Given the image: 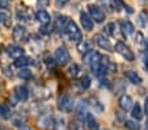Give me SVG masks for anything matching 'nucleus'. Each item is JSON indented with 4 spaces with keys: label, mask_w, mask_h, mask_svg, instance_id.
<instances>
[{
    "label": "nucleus",
    "mask_w": 148,
    "mask_h": 130,
    "mask_svg": "<svg viewBox=\"0 0 148 130\" xmlns=\"http://www.w3.org/2000/svg\"><path fill=\"white\" fill-rule=\"evenodd\" d=\"M49 4H50V0H37V6H38V8H41V9L47 8Z\"/></svg>",
    "instance_id": "7c9ffc66"
},
{
    "label": "nucleus",
    "mask_w": 148,
    "mask_h": 130,
    "mask_svg": "<svg viewBox=\"0 0 148 130\" xmlns=\"http://www.w3.org/2000/svg\"><path fill=\"white\" fill-rule=\"evenodd\" d=\"M12 37L16 42H21V41H26L28 40V30L24 25H16L13 28V32H12Z\"/></svg>",
    "instance_id": "423d86ee"
},
{
    "label": "nucleus",
    "mask_w": 148,
    "mask_h": 130,
    "mask_svg": "<svg viewBox=\"0 0 148 130\" xmlns=\"http://www.w3.org/2000/svg\"><path fill=\"white\" fill-rule=\"evenodd\" d=\"M80 23L83 29H85L87 32H90L93 29V20L90 19V16L87 12H81L80 13Z\"/></svg>",
    "instance_id": "ddd939ff"
},
{
    "label": "nucleus",
    "mask_w": 148,
    "mask_h": 130,
    "mask_svg": "<svg viewBox=\"0 0 148 130\" xmlns=\"http://www.w3.org/2000/svg\"><path fill=\"white\" fill-rule=\"evenodd\" d=\"M135 43H136V46L139 47L140 51L145 50L147 43H145V38H144V36H143V33H140V32H138L136 33V37H135Z\"/></svg>",
    "instance_id": "412c9836"
},
{
    "label": "nucleus",
    "mask_w": 148,
    "mask_h": 130,
    "mask_svg": "<svg viewBox=\"0 0 148 130\" xmlns=\"http://www.w3.org/2000/svg\"><path fill=\"white\" fill-rule=\"evenodd\" d=\"M76 49H77L80 53L83 54H87L88 51L92 50V46H90V42H88L87 40H81L77 42V46H76Z\"/></svg>",
    "instance_id": "aec40b11"
},
{
    "label": "nucleus",
    "mask_w": 148,
    "mask_h": 130,
    "mask_svg": "<svg viewBox=\"0 0 148 130\" xmlns=\"http://www.w3.org/2000/svg\"><path fill=\"white\" fill-rule=\"evenodd\" d=\"M114 51H117L119 55H122V57L125 58L126 61H129V62H132V61L135 59V54L132 53V50L126 45L125 42H122V41H118V42L115 43Z\"/></svg>",
    "instance_id": "20e7f679"
},
{
    "label": "nucleus",
    "mask_w": 148,
    "mask_h": 130,
    "mask_svg": "<svg viewBox=\"0 0 148 130\" xmlns=\"http://www.w3.org/2000/svg\"><path fill=\"white\" fill-rule=\"evenodd\" d=\"M88 102H89V107H92L93 109H95V112H97V113H102L103 109H105L102 102H101L97 97H93V96L89 97V99H88Z\"/></svg>",
    "instance_id": "2eb2a0df"
},
{
    "label": "nucleus",
    "mask_w": 148,
    "mask_h": 130,
    "mask_svg": "<svg viewBox=\"0 0 148 130\" xmlns=\"http://www.w3.org/2000/svg\"><path fill=\"white\" fill-rule=\"evenodd\" d=\"M79 72H80V66L77 65V63H73V65L70 66V68H68V74H70L71 76H77Z\"/></svg>",
    "instance_id": "bb28decb"
},
{
    "label": "nucleus",
    "mask_w": 148,
    "mask_h": 130,
    "mask_svg": "<svg viewBox=\"0 0 148 130\" xmlns=\"http://www.w3.org/2000/svg\"><path fill=\"white\" fill-rule=\"evenodd\" d=\"M103 29L109 36H115V23H109Z\"/></svg>",
    "instance_id": "c85d7f7f"
},
{
    "label": "nucleus",
    "mask_w": 148,
    "mask_h": 130,
    "mask_svg": "<svg viewBox=\"0 0 148 130\" xmlns=\"http://www.w3.org/2000/svg\"><path fill=\"white\" fill-rule=\"evenodd\" d=\"M125 76H126V79L129 80V82H131L132 84H140V83H142V78H140V75L134 70L125 71Z\"/></svg>",
    "instance_id": "4468645a"
},
{
    "label": "nucleus",
    "mask_w": 148,
    "mask_h": 130,
    "mask_svg": "<svg viewBox=\"0 0 148 130\" xmlns=\"http://www.w3.org/2000/svg\"><path fill=\"white\" fill-rule=\"evenodd\" d=\"M75 108V101L68 94H63L58 99V109L64 113H71Z\"/></svg>",
    "instance_id": "f03ea898"
},
{
    "label": "nucleus",
    "mask_w": 148,
    "mask_h": 130,
    "mask_svg": "<svg viewBox=\"0 0 148 130\" xmlns=\"http://www.w3.org/2000/svg\"><path fill=\"white\" fill-rule=\"evenodd\" d=\"M36 19L42 25H49L51 21V16L46 9H38V11L36 12Z\"/></svg>",
    "instance_id": "f8f14e48"
},
{
    "label": "nucleus",
    "mask_w": 148,
    "mask_h": 130,
    "mask_svg": "<svg viewBox=\"0 0 148 130\" xmlns=\"http://www.w3.org/2000/svg\"><path fill=\"white\" fill-rule=\"evenodd\" d=\"M7 53L16 61V59H18V58L24 57L25 51H24L23 47H20V46H17V45H8L7 46Z\"/></svg>",
    "instance_id": "9d476101"
},
{
    "label": "nucleus",
    "mask_w": 148,
    "mask_h": 130,
    "mask_svg": "<svg viewBox=\"0 0 148 130\" xmlns=\"http://www.w3.org/2000/svg\"><path fill=\"white\" fill-rule=\"evenodd\" d=\"M145 129L148 130V121H147V124H145Z\"/></svg>",
    "instance_id": "4c0bfd02"
},
{
    "label": "nucleus",
    "mask_w": 148,
    "mask_h": 130,
    "mask_svg": "<svg viewBox=\"0 0 148 130\" xmlns=\"http://www.w3.org/2000/svg\"><path fill=\"white\" fill-rule=\"evenodd\" d=\"M32 63H33V59L29 58V57H25V55L14 61V66L18 67V68H26V66L32 65Z\"/></svg>",
    "instance_id": "6ab92c4d"
},
{
    "label": "nucleus",
    "mask_w": 148,
    "mask_h": 130,
    "mask_svg": "<svg viewBox=\"0 0 148 130\" xmlns=\"http://www.w3.org/2000/svg\"><path fill=\"white\" fill-rule=\"evenodd\" d=\"M84 122L87 124V126H88L89 130H97L98 129V122H97V120L95 118V116H93L92 113H88L87 116H85Z\"/></svg>",
    "instance_id": "dca6fc26"
},
{
    "label": "nucleus",
    "mask_w": 148,
    "mask_h": 130,
    "mask_svg": "<svg viewBox=\"0 0 148 130\" xmlns=\"http://www.w3.org/2000/svg\"><path fill=\"white\" fill-rule=\"evenodd\" d=\"M118 104H119V108L122 110H130L132 108V105H134V101H132V97L130 96V95H122V96L119 97V100H118Z\"/></svg>",
    "instance_id": "9b49d317"
},
{
    "label": "nucleus",
    "mask_w": 148,
    "mask_h": 130,
    "mask_svg": "<svg viewBox=\"0 0 148 130\" xmlns=\"http://www.w3.org/2000/svg\"><path fill=\"white\" fill-rule=\"evenodd\" d=\"M131 116L134 120H136V121H140V120L143 118V110H142V107H140L139 102H136V104L132 105L131 108Z\"/></svg>",
    "instance_id": "a211bd4d"
},
{
    "label": "nucleus",
    "mask_w": 148,
    "mask_h": 130,
    "mask_svg": "<svg viewBox=\"0 0 148 130\" xmlns=\"http://www.w3.org/2000/svg\"><path fill=\"white\" fill-rule=\"evenodd\" d=\"M0 117L4 120H8L12 117V112H11V108L9 105L7 104H0Z\"/></svg>",
    "instance_id": "4be33fe9"
},
{
    "label": "nucleus",
    "mask_w": 148,
    "mask_h": 130,
    "mask_svg": "<svg viewBox=\"0 0 148 130\" xmlns=\"http://www.w3.org/2000/svg\"><path fill=\"white\" fill-rule=\"evenodd\" d=\"M98 1H101L102 4H109V0H98Z\"/></svg>",
    "instance_id": "e433bc0d"
},
{
    "label": "nucleus",
    "mask_w": 148,
    "mask_h": 130,
    "mask_svg": "<svg viewBox=\"0 0 148 130\" xmlns=\"http://www.w3.org/2000/svg\"><path fill=\"white\" fill-rule=\"evenodd\" d=\"M18 130H32V129H30V127H28V126H21Z\"/></svg>",
    "instance_id": "c9c22d12"
},
{
    "label": "nucleus",
    "mask_w": 148,
    "mask_h": 130,
    "mask_svg": "<svg viewBox=\"0 0 148 130\" xmlns=\"http://www.w3.org/2000/svg\"><path fill=\"white\" fill-rule=\"evenodd\" d=\"M0 130H3V129H1V127H0Z\"/></svg>",
    "instance_id": "58836bf2"
},
{
    "label": "nucleus",
    "mask_w": 148,
    "mask_h": 130,
    "mask_svg": "<svg viewBox=\"0 0 148 130\" xmlns=\"http://www.w3.org/2000/svg\"><path fill=\"white\" fill-rule=\"evenodd\" d=\"M80 85L83 89H88V88L90 87V79L88 75H84V76H81L80 79Z\"/></svg>",
    "instance_id": "cd10ccee"
},
{
    "label": "nucleus",
    "mask_w": 148,
    "mask_h": 130,
    "mask_svg": "<svg viewBox=\"0 0 148 130\" xmlns=\"http://www.w3.org/2000/svg\"><path fill=\"white\" fill-rule=\"evenodd\" d=\"M17 76L21 78L23 80H30L33 78V74L29 68H20V71L17 72Z\"/></svg>",
    "instance_id": "393cba45"
},
{
    "label": "nucleus",
    "mask_w": 148,
    "mask_h": 130,
    "mask_svg": "<svg viewBox=\"0 0 148 130\" xmlns=\"http://www.w3.org/2000/svg\"><path fill=\"white\" fill-rule=\"evenodd\" d=\"M93 41L97 43V46H100V47L103 49V50L114 51V47H113V45L110 43V41L108 40V38L103 36V34H100V33L96 34V36L93 37Z\"/></svg>",
    "instance_id": "0eeeda50"
},
{
    "label": "nucleus",
    "mask_w": 148,
    "mask_h": 130,
    "mask_svg": "<svg viewBox=\"0 0 148 130\" xmlns=\"http://www.w3.org/2000/svg\"><path fill=\"white\" fill-rule=\"evenodd\" d=\"M63 30H64V33L67 34V37L70 38V40L76 41V42H79V41L83 40V34H81L77 24H76L75 21H72L71 19L68 20V23L66 24V26H64Z\"/></svg>",
    "instance_id": "f257e3e1"
},
{
    "label": "nucleus",
    "mask_w": 148,
    "mask_h": 130,
    "mask_svg": "<svg viewBox=\"0 0 148 130\" xmlns=\"http://www.w3.org/2000/svg\"><path fill=\"white\" fill-rule=\"evenodd\" d=\"M125 127L127 130H140V125L131 120H126L125 121Z\"/></svg>",
    "instance_id": "a878e982"
},
{
    "label": "nucleus",
    "mask_w": 148,
    "mask_h": 130,
    "mask_svg": "<svg viewBox=\"0 0 148 130\" xmlns=\"http://www.w3.org/2000/svg\"><path fill=\"white\" fill-rule=\"evenodd\" d=\"M68 1H70V0H56L55 4H56V7H58V8H62V7H64Z\"/></svg>",
    "instance_id": "72a5a7b5"
},
{
    "label": "nucleus",
    "mask_w": 148,
    "mask_h": 130,
    "mask_svg": "<svg viewBox=\"0 0 148 130\" xmlns=\"http://www.w3.org/2000/svg\"><path fill=\"white\" fill-rule=\"evenodd\" d=\"M9 8V0H0V9L7 11Z\"/></svg>",
    "instance_id": "2f4dec72"
},
{
    "label": "nucleus",
    "mask_w": 148,
    "mask_h": 130,
    "mask_svg": "<svg viewBox=\"0 0 148 130\" xmlns=\"http://www.w3.org/2000/svg\"><path fill=\"white\" fill-rule=\"evenodd\" d=\"M54 59L58 65L60 66H67L68 63L71 62V54L70 51L67 50L66 46H59L55 50V54H54Z\"/></svg>",
    "instance_id": "7ed1b4c3"
},
{
    "label": "nucleus",
    "mask_w": 148,
    "mask_h": 130,
    "mask_svg": "<svg viewBox=\"0 0 148 130\" xmlns=\"http://www.w3.org/2000/svg\"><path fill=\"white\" fill-rule=\"evenodd\" d=\"M144 113L148 116V99L145 100V102H144Z\"/></svg>",
    "instance_id": "f704fd0d"
},
{
    "label": "nucleus",
    "mask_w": 148,
    "mask_h": 130,
    "mask_svg": "<svg viewBox=\"0 0 148 130\" xmlns=\"http://www.w3.org/2000/svg\"><path fill=\"white\" fill-rule=\"evenodd\" d=\"M112 6L114 8V11L119 12L122 9V7H125V4H123L122 0H112Z\"/></svg>",
    "instance_id": "c756f323"
},
{
    "label": "nucleus",
    "mask_w": 148,
    "mask_h": 130,
    "mask_svg": "<svg viewBox=\"0 0 148 130\" xmlns=\"http://www.w3.org/2000/svg\"><path fill=\"white\" fill-rule=\"evenodd\" d=\"M16 16L20 21H28L29 20V14H28V9L23 8V7H17L16 11Z\"/></svg>",
    "instance_id": "5701e85b"
},
{
    "label": "nucleus",
    "mask_w": 148,
    "mask_h": 130,
    "mask_svg": "<svg viewBox=\"0 0 148 130\" xmlns=\"http://www.w3.org/2000/svg\"><path fill=\"white\" fill-rule=\"evenodd\" d=\"M119 28H121V32H122L123 37H126V38H127V36L134 33V30H135V26L132 25V23L130 20H121Z\"/></svg>",
    "instance_id": "1a4fd4ad"
},
{
    "label": "nucleus",
    "mask_w": 148,
    "mask_h": 130,
    "mask_svg": "<svg viewBox=\"0 0 148 130\" xmlns=\"http://www.w3.org/2000/svg\"><path fill=\"white\" fill-rule=\"evenodd\" d=\"M14 97H16L18 101H26L29 99V89L25 85H16L14 88Z\"/></svg>",
    "instance_id": "6e6552de"
},
{
    "label": "nucleus",
    "mask_w": 148,
    "mask_h": 130,
    "mask_svg": "<svg viewBox=\"0 0 148 130\" xmlns=\"http://www.w3.org/2000/svg\"><path fill=\"white\" fill-rule=\"evenodd\" d=\"M144 16H145V13H140L139 14V24H140V26H144L145 24H147V19H144Z\"/></svg>",
    "instance_id": "473e14b6"
},
{
    "label": "nucleus",
    "mask_w": 148,
    "mask_h": 130,
    "mask_svg": "<svg viewBox=\"0 0 148 130\" xmlns=\"http://www.w3.org/2000/svg\"><path fill=\"white\" fill-rule=\"evenodd\" d=\"M76 116H77V118L80 120V121H84L85 120V116L88 114V112H87V104L84 101H81L80 104L77 105V108H76Z\"/></svg>",
    "instance_id": "f3484780"
},
{
    "label": "nucleus",
    "mask_w": 148,
    "mask_h": 130,
    "mask_svg": "<svg viewBox=\"0 0 148 130\" xmlns=\"http://www.w3.org/2000/svg\"><path fill=\"white\" fill-rule=\"evenodd\" d=\"M88 11H89V16L92 20H95L96 23L101 24L105 21V17H106V14H105V12L102 11V8H100L98 6H95V4H89L88 6Z\"/></svg>",
    "instance_id": "39448f33"
},
{
    "label": "nucleus",
    "mask_w": 148,
    "mask_h": 130,
    "mask_svg": "<svg viewBox=\"0 0 148 130\" xmlns=\"http://www.w3.org/2000/svg\"><path fill=\"white\" fill-rule=\"evenodd\" d=\"M0 23L3 24L5 28H11L12 25V19L7 12H0Z\"/></svg>",
    "instance_id": "b1692460"
}]
</instances>
